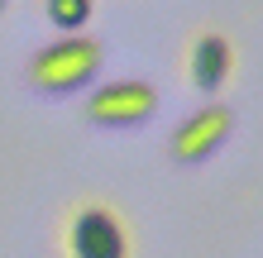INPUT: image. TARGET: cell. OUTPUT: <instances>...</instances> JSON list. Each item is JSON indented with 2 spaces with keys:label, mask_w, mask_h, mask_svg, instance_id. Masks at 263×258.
I'll return each mask as SVG.
<instances>
[{
  "label": "cell",
  "mask_w": 263,
  "mask_h": 258,
  "mask_svg": "<svg viewBox=\"0 0 263 258\" xmlns=\"http://www.w3.org/2000/svg\"><path fill=\"white\" fill-rule=\"evenodd\" d=\"M101 63H105V48H101V43L72 34V38L48 43V48L29 63V82L43 86V91H77V86H86L101 72Z\"/></svg>",
  "instance_id": "6da1fadb"
},
{
  "label": "cell",
  "mask_w": 263,
  "mask_h": 258,
  "mask_svg": "<svg viewBox=\"0 0 263 258\" xmlns=\"http://www.w3.org/2000/svg\"><path fill=\"white\" fill-rule=\"evenodd\" d=\"M125 225H120L115 210L105 206H86L77 210L72 220V258H125Z\"/></svg>",
  "instance_id": "7a4b0ae2"
},
{
  "label": "cell",
  "mask_w": 263,
  "mask_h": 258,
  "mask_svg": "<svg viewBox=\"0 0 263 258\" xmlns=\"http://www.w3.org/2000/svg\"><path fill=\"white\" fill-rule=\"evenodd\" d=\"M153 110H158V91L148 82H110L86 105V115L96 120V125H139V120L153 115Z\"/></svg>",
  "instance_id": "3957f363"
},
{
  "label": "cell",
  "mask_w": 263,
  "mask_h": 258,
  "mask_svg": "<svg viewBox=\"0 0 263 258\" xmlns=\"http://www.w3.org/2000/svg\"><path fill=\"white\" fill-rule=\"evenodd\" d=\"M230 125H235V115H230L225 105H206V110H196L187 125L173 134V153L182 163H196V158L215 153V144L230 134Z\"/></svg>",
  "instance_id": "277c9868"
},
{
  "label": "cell",
  "mask_w": 263,
  "mask_h": 258,
  "mask_svg": "<svg viewBox=\"0 0 263 258\" xmlns=\"http://www.w3.org/2000/svg\"><path fill=\"white\" fill-rule=\"evenodd\" d=\"M230 72H235V48H230L225 34H201L196 48H192V77L201 91H215L230 82Z\"/></svg>",
  "instance_id": "5b68a950"
},
{
  "label": "cell",
  "mask_w": 263,
  "mask_h": 258,
  "mask_svg": "<svg viewBox=\"0 0 263 258\" xmlns=\"http://www.w3.org/2000/svg\"><path fill=\"white\" fill-rule=\"evenodd\" d=\"M48 19L58 29H67V34H77L91 19V0H48Z\"/></svg>",
  "instance_id": "8992f818"
},
{
  "label": "cell",
  "mask_w": 263,
  "mask_h": 258,
  "mask_svg": "<svg viewBox=\"0 0 263 258\" xmlns=\"http://www.w3.org/2000/svg\"><path fill=\"white\" fill-rule=\"evenodd\" d=\"M0 10H5V0H0Z\"/></svg>",
  "instance_id": "52a82bcc"
}]
</instances>
